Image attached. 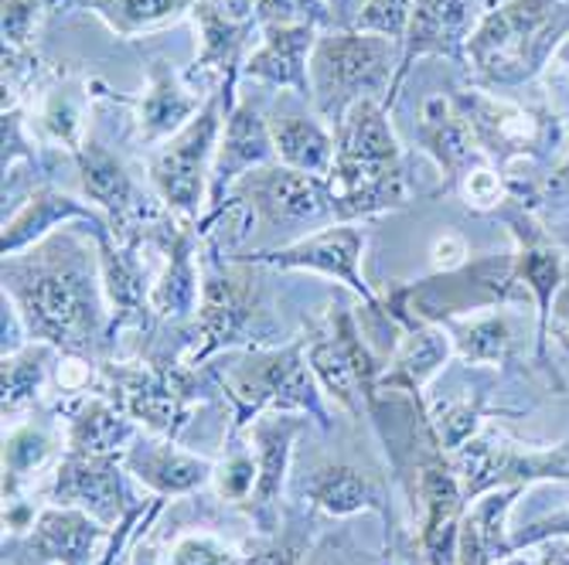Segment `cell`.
Listing matches in <instances>:
<instances>
[{"instance_id": "cell-1", "label": "cell", "mask_w": 569, "mask_h": 565, "mask_svg": "<svg viewBox=\"0 0 569 565\" xmlns=\"http://www.w3.org/2000/svg\"><path fill=\"white\" fill-rule=\"evenodd\" d=\"M4 296L31 341L69 357H92L102 337V276L89 245L72 232L48 235L31 252L4 260Z\"/></svg>"}, {"instance_id": "cell-2", "label": "cell", "mask_w": 569, "mask_h": 565, "mask_svg": "<svg viewBox=\"0 0 569 565\" xmlns=\"http://www.w3.org/2000/svg\"><path fill=\"white\" fill-rule=\"evenodd\" d=\"M338 150L328 174L335 194V219L358 222L409 204V181L402 168V147L379 99H366L348 110L335 130Z\"/></svg>"}, {"instance_id": "cell-3", "label": "cell", "mask_w": 569, "mask_h": 565, "mask_svg": "<svg viewBox=\"0 0 569 565\" xmlns=\"http://www.w3.org/2000/svg\"><path fill=\"white\" fill-rule=\"evenodd\" d=\"M402 65V44L355 28L321 31L310 56V102L315 113L338 130L351 107L366 99L396 107V75Z\"/></svg>"}, {"instance_id": "cell-4", "label": "cell", "mask_w": 569, "mask_h": 565, "mask_svg": "<svg viewBox=\"0 0 569 565\" xmlns=\"http://www.w3.org/2000/svg\"><path fill=\"white\" fill-rule=\"evenodd\" d=\"M566 28V0H508L478 21L463 56L488 85H519L549 62Z\"/></svg>"}, {"instance_id": "cell-5", "label": "cell", "mask_w": 569, "mask_h": 565, "mask_svg": "<svg viewBox=\"0 0 569 565\" xmlns=\"http://www.w3.org/2000/svg\"><path fill=\"white\" fill-rule=\"evenodd\" d=\"M222 389L236 408L232 433L249 426L263 413H297L328 426V408L321 402V382L307 365V344L293 341L273 351H252L242 365L226 372Z\"/></svg>"}, {"instance_id": "cell-6", "label": "cell", "mask_w": 569, "mask_h": 565, "mask_svg": "<svg viewBox=\"0 0 569 565\" xmlns=\"http://www.w3.org/2000/svg\"><path fill=\"white\" fill-rule=\"evenodd\" d=\"M229 102L216 92L204 102V110L168 143L153 150L147 164L150 184L164 201L171 215L191 219L201 212V201H209V181H212V164L222 137V123L229 117Z\"/></svg>"}, {"instance_id": "cell-7", "label": "cell", "mask_w": 569, "mask_h": 565, "mask_svg": "<svg viewBox=\"0 0 569 565\" xmlns=\"http://www.w3.org/2000/svg\"><path fill=\"white\" fill-rule=\"evenodd\" d=\"M92 392L107 395L147 433L174 440L191 420L194 375L178 365H102Z\"/></svg>"}, {"instance_id": "cell-8", "label": "cell", "mask_w": 569, "mask_h": 565, "mask_svg": "<svg viewBox=\"0 0 569 565\" xmlns=\"http://www.w3.org/2000/svg\"><path fill=\"white\" fill-rule=\"evenodd\" d=\"M232 194L252 209V219L263 232L280 235H315L335 225V194L328 178H315L293 168L267 164L260 171H249ZM293 239V242H297Z\"/></svg>"}, {"instance_id": "cell-9", "label": "cell", "mask_w": 569, "mask_h": 565, "mask_svg": "<svg viewBox=\"0 0 569 565\" xmlns=\"http://www.w3.org/2000/svg\"><path fill=\"white\" fill-rule=\"evenodd\" d=\"M263 321L260 311V286L252 283L249 263L232 260V266L209 263L201 273V300H198V324L194 344L184 365H198L204 357L219 354L222 347H252L256 324Z\"/></svg>"}, {"instance_id": "cell-10", "label": "cell", "mask_w": 569, "mask_h": 565, "mask_svg": "<svg viewBox=\"0 0 569 565\" xmlns=\"http://www.w3.org/2000/svg\"><path fill=\"white\" fill-rule=\"evenodd\" d=\"M450 464L460 481L463 501H471L505 484L526 487L536 481H569V446L526 453L495 433H485V436H471L460 450H453Z\"/></svg>"}, {"instance_id": "cell-11", "label": "cell", "mask_w": 569, "mask_h": 565, "mask_svg": "<svg viewBox=\"0 0 569 565\" xmlns=\"http://www.w3.org/2000/svg\"><path fill=\"white\" fill-rule=\"evenodd\" d=\"M307 365L321 389L348 413L372 408L379 398V375L386 365L376 362L372 347L361 341L351 311H338L325 334L307 341Z\"/></svg>"}, {"instance_id": "cell-12", "label": "cell", "mask_w": 569, "mask_h": 565, "mask_svg": "<svg viewBox=\"0 0 569 565\" xmlns=\"http://www.w3.org/2000/svg\"><path fill=\"white\" fill-rule=\"evenodd\" d=\"M361 252H366V232L355 229V222H335L315 235H303L297 242L260 249L249 255H236L239 263L249 266H273V270H310L328 280L345 283L372 314L382 311L379 296L372 293L366 273H361Z\"/></svg>"}, {"instance_id": "cell-13", "label": "cell", "mask_w": 569, "mask_h": 565, "mask_svg": "<svg viewBox=\"0 0 569 565\" xmlns=\"http://www.w3.org/2000/svg\"><path fill=\"white\" fill-rule=\"evenodd\" d=\"M123 460L120 456H86L66 453L56 471L51 501L62 507H79L107 528H130L140 518V507L130 504L123 484Z\"/></svg>"}, {"instance_id": "cell-14", "label": "cell", "mask_w": 569, "mask_h": 565, "mask_svg": "<svg viewBox=\"0 0 569 565\" xmlns=\"http://www.w3.org/2000/svg\"><path fill=\"white\" fill-rule=\"evenodd\" d=\"M72 158L79 168L82 194L110 215L113 239L117 242H140L147 225L158 222L161 212L143 204V194L133 184V178L127 174V168L92 137H86V143L72 153Z\"/></svg>"}, {"instance_id": "cell-15", "label": "cell", "mask_w": 569, "mask_h": 565, "mask_svg": "<svg viewBox=\"0 0 569 565\" xmlns=\"http://www.w3.org/2000/svg\"><path fill=\"white\" fill-rule=\"evenodd\" d=\"M194 28H198V38H201V48H198V59L194 65L184 72L188 85L198 89L201 95H222L229 107H236L232 99V89H236V79L242 75V65L249 59V38L252 31L260 28L256 21H232L212 8H204L194 0Z\"/></svg>"}, {"instance_id": "cell-16", "label": "cell", "mask_w": 569, "mask_h": 565, "mask_svg": "<svg viewBox=\"0 0 569 565\" xmlns=\"http://www.w3.org/2000/svg\"><path fill=\"white\" fill-rule=\"evenodd\" d=\"M307 420L297 413H263L256 416L249 426V440L256 450V467H260V481L249 497V515L256 518L263 535L277 532V515H280V494L290 474L293 460V443L303 433Z\"/></svg>"}, {"instance_id": "cell-17", "label": "cell", "mask_w": 569, "mask_h": 565, "mask_svg": "<svg viewBox=\"0 0 569 565\" xmlns=\"http://www.w3.org/2000/svg\"><path fill=\"white\" fill-rule=\"evenodd\" d=\"M267 164H277L270 120H263L260 110L249 107V102H236L222 123L216 164H212V181H209L212 209H219L249 171H260Z\"/></svg>"}, {"instance_id": "cell-18", "label": "cell", "mask_w": 569, "mask_h": 565, "mask_svg": "<svg viewBox=\"0 0 569 565\" xmlns=\"http://www.w3.org/2000/svg\"><path fill=\"white\" fill-rule=\"evenodd\" d=\"M69 222L89 225L99 242L102 239H113L110 219L102 215V212H96L92 204H82L72 194L56 191V188H38L11 219H4L0 252H4V260H8V255H21L31 245H38L41 239L56 235V229H66Z\"/></svg>"}, {"instance_id": "cell-19", "label": "cell", "mask_w": 569, "mask_h": 565, "mask_svg": "<svg viewBox=\"0 0 569 565\" xmlns=\"http://www.w3.org/2000/svg\"><path fill=\"white\" fill-rule=\"evenodd\" d=\"M204 102H209V95L191 89L188 79L178 75L168 59H153L147 69V92L133 102L140 143L143 147L168 143L204 110Z\"/></svg>"}, {"instance_id": "cell-20", "label": "cell", "mask_w": 569, "mask_h": 565, "mask_svg": "<svg viewBox=\"0 0 569 565\" xmlns=\"http://www.w3.org/2000/svg\"><path fill=\"white\" fill-rule=\"evenodd\" d=\"M260 34L263 38L249 51L242 75L260 85L290 89L310 99V56H315L321 28L273 24V28H260Z\"/></svg>"}, {"instance_id": "cell-21", "label": "cell", "mask_w": 569, "mask_h": 565, "mask_svg": "<svg viewBox=\"0 0 569 565\" xmlns=\"http://www.w3.org/2000/svg\"><path fill=\"white\" fill-rule=\"evenodd\" d=\"M475 0H412V21L402 41V65L396 75V92L423 56L457 59L471 38Z\"/></svg>"}, {"instance_id": "cell-22", "label": "cell", "mask_w": 569, "mask_h": 565, "mask_svg": "<svg viewBox=\"0 0 569 565\" xmlns=\"http://www.w3.org/2000/svg\"><path fill=\"white\" fill-rule=\"evenodd\" d=\"M123 467L133 474L150 494L158 497H181L198 487H204L216 477V467L209 460H201L194 453H184L174 446V440L164 436H137L123 450Z\"/></svg>"}, {"instance_id": "cell-23", "label": "cell", "mask_w": 569, "mask_h": 565, "mask_svg": "<svg viewBox=\"0 0 569 565\" xmlns=\"http://www.w3.org/2000/svg\"><path fill=\"white\" fill-rule=\"evenodd\" d=\"M102 535H107V525H99L92 515L79 507H62L51 504L31 525V535L21 542L24 555H8L24 558L28 565L38 562H59V565H89Z\"/></svg>"}, {"instance_id": "cell-24", "label": "cell", "mask_w": 569, "mask_h": 565, "mask_svg": "<svg viewBox=\"0 0 569 565\" xmlns=\"http://www.w3.org/2000/svg\"><path fill=\"white\" fill-rule=\"evenodd\" d=\"M457 110L468 120L475 143L488 150L491 158H522L526 150L539 143V123L526 110L508 99H495L488 92H460Z\"/></svg>"}, {"instance_id": "cell-25", "label": "cell", "mask_w": 569, "mask_h": 565, "mask_svg": "<svg viewBox=\"0 0 569 565\" xmlns=\"http://www.w3.org/2000/svg\"><path fill=\"white\" fill-rule=\"evenodd\" d=\"M417 140L433 158L447 184L463 181V174L475 168V150H478L475 133L468 120H463V113L457 110V102L447 95L423 99L420 120H417Z\"/></svg>"}, {"instance_id": "cell-26", "label": "cell", "mask_w": 569, "mask_h": 565, "mask_svg": "<svg viewBox=\"0 0 569 565\" xmlns=\"http://www.w3.org/2000/svg\"><path fill=\"white\" fill-rule=\"evenodd\" d=\"M140 242H99V276L107 293L113 327H140L150 314V290L143 280V266L137 260Z\"/></svg>"}, {"instance_id": "cell-27", "label": "cell", "mask_w": 569, "mask_h": 565, "mask_svg": "<svg viewBox=\"0 0 569 565\" xmlns=\"http://www.w3.org/2000/svg\"><path fill=\"white\" fill-rule=\"evenodd\" d=\"M69 420V453L86 456H123V450L137 440V423L120 413L107 395H82L72 405H66Z\"/></svg>"}, {"instance_id": "cell-28", "label": "cell", "mask_w": 569, "mask_h": 565, "mask_svg": "<svg viewBox=\"0 0 569 565\" xmlns=\"http://www.w3.org/2000/svg\"><path fill=\"white\" fill-rule=\"evenodd\" d=\"M450 334L440 324H412L406 327L392 362L379 375V392H406L417 398V392L447 365L450 357Z\"/></svg>"}, {"instance_id": "cell-29", "label": "cell", "mask_w": 569, "mask_h": 565, "mask_svg": "<svg viewBox=\"0 0 569 565\" xmlns=\"http://www.w3.org/2000/svg\"><path fill=\"white\" fill-rule=\"evenodd\" d=\"M161 245H164L168 263L150 290V314L178 321V317L198 311V300H201V273L194 263V232H188L181 225H164Z\"/></svg>"}, {"instance_id": "cell-30", "label": "cell", "mask_w": 569, "mask_h": 565, "mask_svg": "<svg viewBox=\"0 0 569 565\" xmlns=\"http://www.w3.org/2000/svg\"><path fill=\"white\" fill-rule=\"evenodd\" d=\"M303 494L310 504L335 518H351L358 511H379V515L389 518V504H386L382 487L351 464L310 467V474L303 477Z\"/></svg>"}, {"instance_id": "cell-31", "label": "cell", "mask_w": 569, "mask_h": 565, "mask_svg": "<svg viewBox=\"0 0 569 565\" xmlns=\"http://www.w3.org/2000/svg\"><path fill=\"white\" fill-rule=\"evenodd\" d=\"M270 133H273V147H277V161L283 168L315 174V178H328L335 168V130L315 113H277L270 120Z\"/></svg>"}, {"instance_id": "cell-32", "label": "cell", "mask_w": 569, "mask_h": 565, "mask_svg": "<svg viewBox=\"0 0 569 565\" xmlns=\"http://www.w3.org/2000/svg\"><path fill=\"white\" fill-rule=\"evenodd\" d=\"M522 487H508V491H488L468 515L460 518L457 532V565H495L508 558L511 538H505V515L515 504Z\"/></svg>"}, {"instance_id": "cell-33", "label": "cell", "mask_w": 569, "mask_h": 565, "mask_svg": "<svg viewBox=\"0 0 569 565\" xmlns=\"http://www.w3.org/2000/svg\"><path fill=\"white\" fill-rule=\"evenodd\" d=\"M117 38H137L174 24L181 14L194 11V0H82Z\"/></svg>"}, {"instance_id": "cell-34", "label": "cell", "mask_w": 569, "mask_h": 565, "mask_svg": "<svg viewBox=\"0 0 569 565\" xmlns=\"http://www.w3.org/2000/svg\"><path fill=\"white\" fill-rule=\"evenodd\" d=\"M443 327L450 341L457 344V354L468 365H498L511 347L508 321L498 314H485L471 321H447Z\"/></svg>"}, {"instance_id": "cell-35", "label": "cell", "mask_w": 569, "mask_h": 565, "mask_svg": "<svg viewBox=\"0 0 569 565\" xmlns=\"http://www.w3.org/2000/svg\"><path fill=\"white\" fill-rule=\"evenodd\" d=\"M51 354H56V347L41 341L24 344L14 354H4V416L18 413V408L31 405L41 395Z\"/></svg>"}, {"instance_id": "cell-36", "label": "cell", "mask_w": 569, "mask_h": 565, "mask_svg": "<svg viewBox=\"0 0 569 565\" xmlns=\"http://www.w3.org/2000/svg\"><path fill=\"white\" fill-rule=\"evenodd\" d=\"M51 453L56 440L38 426H18L4 436V504L18 501V487L48 464Z\"/></svg>"}, {"instance_id": "cell-37", "label": "cell", "mask_w": 569, "mask_h": 565, "mask_svg": "<svg viewBox=\"0 0 569 565\" xmlns=\"http://www.w3.org/2000/svg\"><path fill=\"white\" fill-rule=\"evenodd\" d=\"M519 280H526V286L536 293L539 300V317H542V327L549 321V311L556 303V293L562 286V260L559 252L546 249V245H526L519 252Z\"/></svg>"}, {"instance_id": "cell-38", "label": "cell", "mask_w": 569, "mask_h": 565, "mask_svg": "<svg viewBox=\"0 0 569 565\" xmlns=\"http://www.w3.org/2000/svg\"><path fill=\"white\" fill-rule=\"evenodd\" d=\"M409 21H412V0H361L355 18L348 21V28L402 44Z\"/></svg>"}, {"instance_id": "cell-39", "label": "cell", "mask_w": 569, "mask_h": 565, "mask_svg": "<svg viewBox=\"0 0 569 565\" xmlns=\"http://www.w3.org/2000/svg\"><path fill=\"white\" fill-rule=\"evenodd\" d=\"M430 426L440 440V446L447 453L460 450L475 436V430L481 426V405L471 402V398H450V402H440L430 416Z\"/></svg>"}, {"instance_id": "cell-40", "label": "cell", "mask_w": 569, "mask_h": 565, "mask_svg": "<svg viewBox=\"0 0 569 565\" xmlns=\"http://www.w3.org/2000/svg\"><path fill=\"white\" fill-rule=\"evenodd\" d=\"M86 117H82V107L76 102V95L69 89H56L48 99H44V110H41V130L51 137L66 143L72 153L86 143Z\"/></svg>"}, {"instance_id": "cell-41", "label": "cell", "mask_w": 569, "mask_h": 565, "mask_svg": "<svg viewBox=\"0 0 569 565\" xmlns=\"http://www.w3.org/2000/svg\"><path fill=\"white\" fill-rule=\"evenodd\" d=\"M216 491L229 504H249L256 481H260V467H256V453L246 446H229L226 460L216 467Z\"/></svg>"}, {"instance_id": "cell-42", "label": "cell", "mask_w": 569, "mask_h": 565, "mask_svg": "<svg viewBox=\"0 0 569 565\" xmlns=\"http://www.w3.org/2000/svg\"><path fill=\"white\" fill-rule=\"evenodd\" d=\"M252 21L260 28L273 24H331V0H256Z\"/></svg>"}, {"instance_id": "cell-43", "label": "cell", "mask_w": 569, "mask_h": 565, "mask_svg": "<svg viewBox=\"0 0 569 565\" xmlns=\"http://www.w3.org/2000/svg\"><path fill=\"white\" fill-rule=\"evenodd\" d=\"M164 565H246L242 555L216 535H184L171 545Z\"/></svg>"}, {"instance_id": "cell-44", "label": "cell", "mask_w": 569, "mask_h": 565, "mask_svg": "<svg viewBox=\"0 0 569 565\" xmlns=\"http://www.w3.org/2000/svg\"><path fill=\"white\" fill-rule=\"evenodd\" d=\"M0 8H4V48L28 51L48 11V0H0Z\"/></svg>"}, {"instance_id": "cell-45", "label": "cell", "mask_w": 569, "mask_h": 565, "mask_svg": "<svg viewBox=\"0 0 569 565\" xmlns=\"http://www.w3.org/2000/svg\"><path fill=\"white\" fill-rule=\"evenodd\" d=\"M246 565H303L307 548L293 538H277L273 532L263 538H252L242 552Z\"/></svg>"}, {"instance_id": "cell-46", "label": "cell", "mask_w": 569, "mask_h": 565, "mask_svg": "<svg viewBox=\"0 0 569 565\" xmlns=\"http://www.w3.org/2000/svg\"><path fill=\"white\" fill-rule=\"evenodd\" d=\"M460 188H463L468 204H475V209H495V204L501 201V181L491 168H471L468 174H463Z\"/></svg>"}, {"instance_id": "cell-47", "label": "cell", "mask_w": 569, "mask_h": 565, "mask_svg": "<svg viewBox=\"0 0 569 565\" xmlns=\"http://www.w3.org/2000/svg\"><path fill=\"white\" fill-rule=\"evenodd\" d=\"M0 137H4V174L18 164V158H34V150L24 137V120L18 107H4V120H0Z\"/></svg>"}, {"instance_id": "cell-48", "label": "cell", "mask_w": 569, "mask_h": 565, "mask_svg": "<svg viewBox=\"0 0 569 565\" xmlns=\"http://www.w3.org/2000/svg\"><path fill=\"white\" fill-rule=\"evenodd\" d=\"M468 263V242H463L460 235H443L437 245H433V266L450 273L457 266Z\"/></svg>"}, {"instance_id": "cell-49", "label": "cell", "mask_w": 569, "mask_h": 565, "mask_svg": "<svg viewBox=\"0 0 569 565\" xmlns=\"http://www.w3.org/2000/svg\"><path fill=\"white\" fill-rule=\"evenodd\" d=\"M198 4L204 8H212L232 21H252V8H256V0H198Z\"/></svg>"}, {"instance_id": "cell-50", "label": "cell", "mask_w": 569, "mask_h": 565, "mask_svg": "<svg viewBox=\"0 0 569 565\" xmlns=\"http://www.w3.org/2000/svg\"><path fill=\"white\" fill-rule=\"evenodd\" d=\"M552 314H556V324H559V331L569 337V280H562V286H559V293H556Z\"/></svg>"}, {"instance_id": "cell-51", "label": "cell", "mask_w": 569, "mask_h": 565, "mask_svg": "<svg viewBox=\"0 0 569 565\" xmlns=\"http://www.w3.org/2000/svg\"><path fill=\"white\" fill-rule=\"evenodd\" d=\"M539 565H569V538H552V545L546 548Z\"/></svg>"}, {"instance_id": "cell-52", "label": "cell", "mask_w": 569, "mask_h": 565, "mask_svg": "<svg viewBox=\"0 0 569 565\" xmlns=\"http://www.w3.org/2000/svg\"><path fill=\"white\" fill-rule=\"evenodd\" d=\"M130 565H161V558H158V548H153L150 542H140V545L133 548V558H130Z\"/></svg>"}, {"instance_id": "cell-53", "label": "cell", "mask_w": 569, "mask_h": 565, "mask_svg": "<svg viewBox=\"0 0 569 565\" xmlns=\"http://www.w3.org/2000/svg\"><path fill=\"white\" fill-rule=\"evenodd\" d=\"M495 565H539V562H529V558H501V562H495Z\"/></svg>"}, {"instance_id": "cell-54", "label": "cell", "mask_w": 569, "mask_h": 565, "mask_svg": "<svg viewBox=\"0 0 569 565\" xmlns=\"http://www.w3.org/2000/svg\"><path fill=\"white\" fill-rule=\"evenodd\" d=\"M556 184H569V158H566V164L559 168V174H556Z\"/></svg>"}, {"instance_id": "cell-55", "label": "cell", "mask_w": 569, "mask_h": 565, "mask_svg": "<svg viewBox=\"0 0 569 565\" xmlns=\"http://www.w3.org/2000/svg\"><path fill=\"white\" fill-rule=\"evenodd\" d=\"M562 89H566V92H562V99L569 102V75H566V85H562Z\"/></svg>"}]
</instances>
